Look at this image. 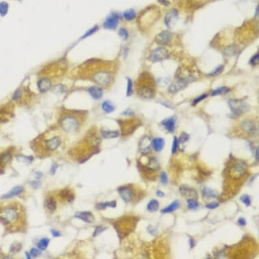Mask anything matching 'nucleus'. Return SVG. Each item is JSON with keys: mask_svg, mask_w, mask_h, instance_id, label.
Returning a JSON list of instances; mask_svg holds the SVG:
<instances>
[{"mask_svg": "<svg viewBox=\"0 0 259 259\" xmlns=\"http://www.w3.org/2000/svg\"><path fill=\"white\" fill-rule=\"evenodd\" d=\"M21 218V212L16 205H9L0 210V222L5 225L19 222Z\"/></svg>", "mask_w": 259, "mask_h": 259, "instance_id": "nucleus-1", "label": "nucleus"}, {"mask_svg": "<svg viewBox=\"0 0 259 259\" xmlns=\"http://www.w3.org/2000/svg\"><path fill=\"white\" fill-rule=\"evenodd\" d=\"M60 124L62 129L65 132H74L80 127V121L76 116L68 114L60 119Z\"/></svg>", "mask_w": 259, "mask_h": 259, "instance_id": "nucleus-2", "label": "nucleus"}, {"mask_svg": "<svg viewBox=\"0 0 259 259\" xmlns=\"http://www.w3.org/2000/svg\"><path fill=\"white\" fill-rule=\"evenodd\" d=\"M229 106L232 112L237 116H241V115L244 114L250 109L248 103L241 99L229 100Z\"/></svg>", "mask_w": 259, "mask_h": 259, "instance_id": "nucleus-3", "label": "nucleus"}, {"mask_svg": "<svg viewBox=\"0 0 259 259\" xmlns=\"http://www.w3.org/2000/svg\"><path fill=\"white\" fill-rule=\"evenodd\" d=\"M111 77L107 71H98L93 75V80L102 86H107L111 82Z\"/></svg>", "mask_w": 259, "mask_h": 259, "instance_id": "nucleus-4", "label": "nucleus"}, {"mask_svg": "<svg viewBox=\"0 0 259 259\" xmlns=\"http://www.w3.org/2000/svg\"><path fill=\"white\" fill-rule=\"evenodd\" d=\"M61 144V138L59 136H52L45 140L43 143V149L46 153L55 151Z\"/></svg>", "mask_w": 259, "mask_h": 259, "instance_id": "nucleus-5", "label": "nucleus"}, {"mask_svg": "<svg viewBox=\"0 0 259 259\" xmlns=\"http://www.w3.org/2000/svg\"><path fill=\"white\" fill-rule=\"evenodd\" d=\"M168 55L169 53L166 48L164 47H159L150 53L149 60L152 62H160L166 59L168 57Z\"/></svg>", "mask_w": 259, "mask_h": 259, "instance_id": "nucleus-6", "label": "nucleus"}, {"mask_svg": "<svg viewBox=\"0 0 259 259\" xmlns=\"http://www.w3.org/2000/svg\"><path fill=\"white\" fill-rule=\"evenodd\" d=\"M174 35L169 31H164L155 36L156 43L160 45H167L172 42Z\"/></svg>", "mask_w": 259, "mask_h": 259, "instance_id": "nucleus-7", "label": "nucleus"}, {"mask_svg": "<svg viewBox=\"0 0 259 259\" xmlns=\"http://www.w3.org/2000/svg\"><path fill=\"white\" fill-rule=\"evenodd\" d=\"M119 20V16L117 13L111 14L109 16L103 23V26L106 29L113 30L117 28Z\"/></svg>", "mask_w": 259, "mask_h": 259, "instance_id": "nucleus-8", "label": "nucleus"}, {"mask_svg": "<svg viewBox=\"0 0 259 259\" xmlns=\"http://www.w3.org/2000/svg\"><path fill=\"white\" fill-rule=\"evenodd\" d=\"M117 191H118L122 199L126 203L131 202L134 198V194L133 190L132 189V188L130 186L120 187L119 189H117Z\"/></svg>", "mask_w": 259, "mask_h": 259, "instance_id": "nucleus-9", "label": "nucleus"}, {"mask_svg": "<svg viewBox=\"0 0 259 259\" xmlns=\"http://www.w3.org/2000/svg\"><path fill=\"white\" fill-rule=\"evenodd\" d=\"M178 19V12L175 9H172L167 13L165 17V24L169 29L174 26Z\"/></svg>", "mask_w": 259, "mask_h": 259, "instance_id": "nucleus-10", "label": "nucleus"}, {"mask_svg": "<svg viewBox=\"0 0 259 259\" xmlns=\"http://www.w3.org/2000/svg\"><path fill=\"white\" fill-rule=\"evenodd\" d=\"M241 127L243 130L250 136H254L257 134L258 130L255 123L252 121L248 119L243 120L241 123Z\"/></svg>", "mask_w": 259, "mask_h": 259, "instance_id": "nucleus-11", "label": "nucleus"}, {"mask_svg": "<svg viewBox=\"0 0 259 259\" xmlns=\"http://www.w3.org/2000/svg\"><path fill=\"white\" fill-rule=\"evenodd\" d=\"M152 140L148 136L143 137L140 140L139 143V150L143 154H149L152 151V145H151Z\"/></svg>", "mask_w": 259, "mask_h": 259, "instance_id": "nucleus-12", "label": "nucleus"}, {"mask_svg": "<svg viewBox=\"0 0 259 259\" xmlns=\"http://www.w3.org/2000/svg\"><path fill=\"white\" fill-rule=\"evenodd\" d=\"M52 82L48 78H43L37 81V89L41 93H45L50 89Z\"/></svg>", "mask_w": 259, "mask_h": 259, "instance_id": "nucleus-13", "label": "nucleus"}, {"mask_svg": "<svg viewBox=\"0 0 259 259\" xmlns=\"http://www.w3.org/2000/svg\"><path fill=\"white\" fill-rule=\"evenodd\" d=\"M154 88L149 86H143L140 87L138 90V95L140 96L147 99L152 98L154 96Z\"/></svg>", "mask_w": 259, "mask_h": 259, "instance_id": "nucleus-14", "label": "nucleus"}, {"mask_svg": "<svg viewBox=\"0 0 259 259\" xmlns=\"http://www.w3.org/2000/svg\"><path fill=\"white\" fill-rule=\"evenodd\" d=\"M75 216L88 223H92L95 220V216L90 212H79L75 214Z\"/></svg>", "mask_w": 259, "mask_h": 259, "instance_id": "nucleus-15", "label": "nucleus"}, {"mask_svg": "<svg viewBox=\"0 0 259 259\" xmlns=\"http://www.w3.org/2000/svg\"><path fill=\"white\" fill-rule=\"evenodd\" d=\"M88 93L93 99L99 100L103 96V91L101 88L98 86H90L88 89Z\"/></svg>", "mask_w": 259, "mask_h": 259, "instance_id": "nucleus-16", "label": "nucleus"}, {"mask_svg": "<svg viewBox=\"0 0 259 259\" xmlns=\"http://www.w3.org/2000/svg\"><path fill=\"white\" fill-rule=\"evenodd\" d=\"M186 84H187V81H185V79H179L178 81H176L174 82V83H173L170 85L168 88L169 92L170 93L178 92V91H180L182 89V88H184L185 86H186Z\"/></svg>", "mask_w": 259, "mask_h": 259, "instance_id": "nucleus-17", "label": "nucleus"}, {"mask_svg": "<svg viewBox=\"0 0 259 259\" xmlns=\"http://www.w3.org/2000/svg\"><path fill=\"white\" fill-rule=\"evenodd\" d=\"M44 205H45L46 208L50 212L52 213L54 212L56 210V209H57V201H56V199L54 197L50 196L48 198H46V199L45 200Z\"/></svg>", "mask_w": 259, "mask_h": 259, "instance_id": "nucleus-18", "label": "nucleus"}, {"mask_svg": "<svg viewBox=\"0 0 259 259\" xmlns=\"http://www.w3.org/2000/svg\"><path fill=\"white\" fill-rule=\"evenodd\" d=\"M152 148L156 152H160L163 150L165 146V140L162 138H155L152 140Z\"/></svg>", "mask_w": 259, "mask_h": 259, "instance_id": "nucleus-19", "label": "nucleus"}, {"mask_svg": "<svg viewBox=\"0 0 259 259\" xmlns=\"http://www.w3.org/2000/svg\"><path fill=\"white\" fill-rule=\"evenodd\" d=\"M180 192L181 193V195H182L183 196H186V197L191 196V199H195V198H198V193H197L195 190L191 189V188L188 187L187 186H185V185L181 186Z\"/></svg>", "mask_w": 259, "mask_h": 259, "instance_id": "nucleus-20", "label": "nucleus"}, {"mask_svg": "<svg viewBox=\"0 0 259 259\" xmlns=\"http://www.w3.org/2000/svg\"><path fill=\"white\" fill-rule=\"evenodd\" d=\"M23 190H24V188L21 186H16L14 187V188L12 189V190L10 191H9L8 193H7L6 194H4V195L2 196V199H9L11 198H13L14 196H16L18 195H19V194L21 193Z\"/></svg>", "mask_w": 259, "mask_h": 259, "instance_id": "nucleus-21", "label": "nucleus"}, {"mask_svg": "<svg viewBox=\"0 0 259 259\" xmlns=\"http://www.w3.org/2000/svg\"><path fill=\"white\" fill-rule=\"evenodd\" d=\"M181 204L178 200H175L172 203H171L169 205H167V207L163 208L162 210H161V214H168V213H172L176 211V210L180 208Z\"/></svg>", "mask_w": 259, "mask_h": 259, "instance_id": "nucleus-22", "label": "nucleus"}, {"mask_svg": "<svg viewBox=\"0 0 259 259\" xmlns=\"http://www.w3.org/2000/svg\"><path fill=\"white\" fill-rule=\"evenodd\" d=\"M162 124L167 131L169 132H173L175 130L176 119L174 117H169V118L164 120Z\"/></svg>", "mask_w": 259, "mask_h": 259, "instance_id": "nucleus-23", "label": "nucleus"}, {"mask_svg": "<svg viewBox=\"0 0 259 259\" xmlns=\"http://www.w3.org/2000/svg\"><path fill=\"white\" fill-rule=\"evenodd\" d=\"M202 196L205 199H214L217 198V193L214 190L211 189L210 188L204 187L202 189Z\"/></svg>", "mask_w": 259, "mask_h": 259, "instance_id": "nucleus-24", "label": "nucleus"}, {"mask_svg": "<svg viewBox=\"0 0 259 259\" xmlns=\"http://www.w3.org/2000/svg\"><path fill=\"white\" fill-rule=\"evenodd\" d=\"M159 208H160V202L155 199L150 200L147 205V210L149 212H155L158 210Z\"/></svg>", "mask_w": 259, "mask_h": 259, "instance_id": "nucleus-25", "label": "nucleus"}, {"mask_svg": "<svg viewBox=\"0 0 259 259\" xmlns=\"http://www.w3.org/2000/svg\"><path fill=\"white\" fill-rule=\"evenodd\" d=\"M244 171H245V167H244L242 164H236L233 166V168L231 169L232 174L234 176H241L243 174Z\"/></svg>", "mask_w": 259, "mask_h": 259, "instance_id": "nucleus-26", "label": "nucleus"}, {"mask_svg": "<svg viewBox=\"0 0 259 259\" xmlns=\"http://www.w3.org/2000/svg\"><path fill=\"white\" fill-rule=\"evenodd\" d=\"M117 205V202L116 201H112L110 202H103V203H98L96 205V208L100 210H105L107 207H111V208H116Z\"/></svg>", "mask_w": 259, "mask_h": 259, "instance_id": "nucleus-27", "label": "nucleus"}, {"mask_svg": "<svg viewBox=\"0 0 259 259\" xmlns=\"http://www.w3.org/2000/svg\"><path fill=\"white\" fill-rule=\"evenodd\" d=\"M101 134L104 138L109 139V138H115L118 137L119 136V132L118 131L102 130Z\"/></svg>", "mask_w": 259, "mask_h": 259, "instance_id": "nucleus-28", "label": "nucleus"}, {"mask_svg": "<svg viewBox=\"0 0 259 259\" xmlns=\"http://www.w3.org/2000/svg\"><path fill=\"white\" fill-rule=\"evenodd\" d=\"M102 109L105 113H111L115 111V106L112 104L111 102L109 101H105L102 102Z\"/></svg>", "mask_w": 259, "mask_h": 259, "instance_id": "nucleus-29", "label": "nucleus"}, {"mask_svg": "<svg viewBox=\"0 0 259 259\" xmlns=\"http://www.w3.org/2000/svg\"><path fill=\"white\" fill-rule=\"evenodd\" d=\"M136 12L134 10L132 9H130V10H126L124 13H123V17L124 19L128 20V21H132L135 18H136Z\"/></svg>", "mask_w": 259, "mask_h": 259, "instance_id": "nucleus-30", "label": "nucleus"}, {"mask_svg": "<svg viewBox=\"0 0 259 259\" xmlns=\"http://www.w3.org/2000/svg\"><path fill=\"white\" fill-rule=\"evenodd\" d=\"M147 166L151 170H159V167H160V164H159L158 161L154 157L150 159L148 164H147Z\"/></svg>", "mask_w": 259, "mask_h": 259, "instance_id": "nucleus-31", "label": "nucleus"}, {"mask_svg": "<svg viewBox=\"0 0 259 259\" xmlns=\"http://www.w3.org/2000/svg\"><path fill=\"white\" fill-rule=\"evenodd\" d=\"M50 243V239L48 238H43L41 240L37 243V248L40 250H46V248H48Z\"/></svg>", "mask_w": 259, "mask_h": 259, "instance_id": "nucleus-32", "label": "nucleus"}, {"mask_svg": "<svg viewBox=\"0 0 259 259\" xmlns=\"http://www.w3.org/2000/svg\"><path fill=\"white\" fill-rule=\"evenodd\" d=\"M229 91H230V89L228 88L227 87H225V86L220 87L219 88H218V89L214 90L213 92H212L211 95L212 96H214L220 95H225V94L228 93Z\"/></svg>", "mask_w": 259, "mask_h": 259, "instance_id": "nucleus-33", "label": "nucleus"}, {"mask_svg": "<svg viewBox=\"0 0 259 259\" xmlns=\"http://www.w3.org/2000/svg\"><path fill=\"white\" fill-rule=\"evenodd\" d=\"M9 5L7 2H0V16L4 17L8 12Z\"/></svg>", "mask_w": 259, "mask_h": 259, "instance_id": "nucleus-34", "label": "nucleus"}, {"mask_svg": "<svg viewBox=\"0 0 259 259\" xmlns=\"http://www.w3.org/2000/svg\"><path fill=\"white\" fill-rule=\"evenodd\" d=\"M187 205L188 208L190 210H196L199 208V204L198 202L196 201L195 199H191L189 198L187 199Z\"/></svg>", "mask_w": 259, "mask_h": 259, "instance_id": "nucleus-35", "label": "nucleus"}, {"mask_svg": "<svg viewBox=\"0 0 259 259\" xmlns=\"http://www.w3.org/2000/svg\"><path fill=\"white\" fill-rule=\"evenodd\" d=\"M16 159L18 161H19V162H22V163H31V161L33 160V158L32 156L26 157V156L22 155H18L16 157Z\"/></svg>", "mask_w": 259, "mask_h": 259, "instance_id": "nucleus-36", "label": "nucleus"}, {"mask_svg": "<svg viewBox=\"0 0 259 259\" xmlns=\"http://www.w3.org/2000/svg\"><path fill=\"white\" fill-rule=\"evenodd\" d=\"M223 69H224V66L220 65L216 69H215V70L213 71L212 72L210 73V74H208V76L209 77H216V76L219 75L223 71Z\"/></svg>", "mask_w": 259, "mask_h": 259, "instance_id": "nucleus-37", "label": "nucleus"}, {"mask_svg": "<svg viewBox=\"0 0 259 259\" xmlns=\"http://www.w3.org/2000/svg\"><path fill=\"white\" fill-rule=\"evenodd\" d=\"M240 200L247 207H249L251 205V198L248 195H243L242 196H241Z\"/></svg>", "mask_w": 259, "mask_h": 259, "instance_id": "nucleus-38", "label": "nucleus"}, {"mask_svg": "<svg viewBox=\"0 0 259 259\" xmlns=\"http://www.w3.org/2000/svg\"><path fill=\"white\" fill-rule=\"evenodd\" d=\"M99 29L98 26H95L94 27H92V29H90L89 31H88L86 33H85L83 36H82L81 39H85V38H87L88 37L90 36V35H93L94 33H95L96 32L98 31Z\"/></svg>", "mask_w": 259, "mask_h": 259, "instance_id": "nucleus-39", "label": "nucleus"}, {"mask_svg": "<svg viewBox=\"0 0 259 259\" xmlns=\"http://www.w3.org/2000/svg\"><path fill=\"white\" fill-rule=\"evenodd\" d=\"M128 85H127V92L126 95L127 96H130L133 94V85H132V81L131 79L128 78Z\"/></svg>", "mask_w": 259, "mask_h": 259, "instance_id": "nucleus-40", "label": "nucleus"}, {"mask_svg": "<svg viewBox=\"0 0 259 259\" xmlns=\"http://www.w3.org/2000/svg\"><path fill=\"white\" fill-rule=\"evenodd\" d=\"M189 138H190V136L189 134H187L186 132H182V133L181 134L179 139H178V143L183 144L187 142V141L189 140Z\"/></svg>", "mask_w": 259, "mask_h": 259, "instance_id": "nucleus-41", "label": "nucleus"}, {"mask_svg": "<svg viewBox=\"0 0 259 259\" xmlns=\"http://www.w3.org/2000/svg\"><path fill=\"white\" fill-rule=\"evenodd\" d=\"M107 226H97L96 228L95 232H94L93 234V237H95L96 236H98V235H101L102 232H104L105 230H107Z\"/></svg>", "mask_w": 259, "mask_h": 259, "instance_id": "nucleus-42", "label": "nucleus"}, {"mask_svg": "<svg viewBox=\"0 0 259 259\" xmlns=\"http://www.w3.org/2000/svg\"><path fill=\"white\" fill-rule=\"evenodd\" d=\"M160 181L161 183L164 185H166L168 183V178H167V175L166 172H161L160 174Z\"/></svg>", "mask_w": 259, "mask_h": 259, "instance_id": "nucleus-43", "label": "nucleus"}, {"mask_svg": "<svg viewBox=\"0 0 259 259\" xmlns=\"http://www.w3.org/2000/svg\"><path fill=\"white\" fill-rule=\"evenodd\" d=\"M119 35L123 40H127L129 37V34L128 31L124 28H121L119 31Z\"/></svg>", "mask_w": 259, "mask_h": 259, "instance_id": "nucleus-44", "label": "nucleus"}, {"mask_svg": "<svg viewBox=\"0 0 259 259\" xmlns=\"http://www.w3.org/2000/svg\"><path fill=\"white\" fill-rule=\"evenodd\" d=\"M178 138L176 136L174 137L173 138V143H172V154H175L176 151L178 148Z\"/></svg>", "mask_w": 259, "mask_h": 259, "instance_id": "nucleus-45", "label": "nucleus"}, {"mask_svg": "<svg viewBox=\"0 0 259 259\" xmlns=\"http://www.w3.org/2000/svg\"><path fill=\"white\" fill-rule=\"evenodd\" d=\"M22 248V246L20 243H13L10 247V252L15 253L19 252Z\"/></svg>", "mask_w": 259, "mask_h": 259, "instance_id": "nucleus-46", "label": "nucleus"}, {"mask_svg": "<svg viewBox=\"0 0 259 259\" xmlns=\"http://www.w3.org/2000/svg\"><path fill=\"white\" fill-rule=\"evenodd\" d=\"M258 62H259V54L258 53H257V54H256L251 58L250 63L252 65L255 66L257 65V64H258Z\"/></svg>", "mask_w": 259, "mask_h": 259, "instance_id": "nucleus-47", "label": "nucleus"}, {"mask_svg": "<svg viewBox=\"0 0 259 259\" xmlns=\"http://www.w3.org/2000/svg\"><path fill=\"white\" fill-rule=\"evenodd\" d=\"M41 250L39 248H33L31 249L30 251V254L31 257H37L38 256H40L41 254Z\"/></svg>", "mask_w": 259, "mask_h": 259, "instance_id": "nucleus-48", "label": "nucleus"}, {"mask_svg": "<svg viewBox=\"0 0 259 259\" xmlns=\"http://www.w3.org/2000/svg\"><path fill=\"white\" fill-rule=\"evenodd\" d=\"M22 90L20 89H18L17 90L15 91V92L12 95V99L14 101H17V100H19V98H20V97L22 96Z\"/></svg>", "mask_w": 259, "mask_h": 259, "instance_id": "nucleus-49", "label": "nucleus"}, {"mask_svg": "<svg viewBox=\"0 0 259 259\" xmlns=\"http://www.w3.org/2000/svg\"><path fill=\"white\" fill-rule=\"evenodd\" d=\"M207 96H208V95H201V96H198V98H196L195 100H194L193 101V105H198L199 102H200L201 101H202L203 100H204L205 98H207Z\"/></svg>", "mask_w": 259, "mask_h": 259, "instance_id": "nucleus-50", "label": "nucleus"}, {"mask_svg": "<svg viewBox=\"0 0 259 259\" xmlns=\"http://www.w3.org/2000/svg\"><path fill=\"white\" fill-rule=\"evenodd\" d=\"M219 206V204L217 202H212L210 204H208L205 205V208L209 209V210H213V209H216Z\"/></svg>", "mask_w": 259, "mask_h": 259, "instance_id": "nucleus-51", "label": "nucleus"}, {"mask_svg": "<svg viewBox=\"0 0 259 259\" xmlns=\"http://www.w3.org/2000/svg\"><path fill=\"white\" fill-rule=\"evenodd\" d=\"M147 230H148L149 233L150 234H151L153 235H155L157 234V229L156 228H154V226H151V225H150V226H148V228H147Z\"/></svg>", "mask_w": 259, "mask_h": 259, "instance_id": "nucleus-52", "label": "nucleus"}, {"mask_svg": "<svg viewBox=\"0 0 259 259\" xmlns=\"http://www.w3.org/2000/svg\"><path fill=\"white\" fill-rule=\"evenodd\" d=\"M237 222H238V224H239L240 226H246V224H247V222H246V219H244V218H242V217L240 218V219H238Z\"/></svg>", "mask_w": 259, "mask_h": 259, "instance_id": "nucleus-53", "label": "nucleus"}, {"mask_svg": "<svg viewBox=\"0 0 259 259\" xmlns=\"http://www.w3.org/2000/svg\"><path fill=\"white\" fill-rule=\"evenodd\" d=\"M122 115H123V116H134V112L132 109H127L126 111H125L124 112L122 113Z\"/></svg>", "mask_w": 259, "mask_h": 259, "instance_id": "nucleus-54", "label": "nucleus"}, {"mask_svg": "<svg viewBox=\"0 0 259 259\" xmlns=\"http://www.w3.org/2000/svg\"><path fill=\"white\" fill-rule=\"evenodd\" d=\"M51 233L52 235V236L54 237H60V235H61V234H60V233L59 231H58L57 230H54V229H52V230H51Z\"/></svg>", "mask_w": 259, "mask_h": 259, "instance_id": "nucleus-55", "label": "nucleus"}, {"mask_svg": "<svg viewBox=\"0 0 259 259\" xmlns=\"http://www.w3.org/2000/svg\"><path fill=\"white\" fill-rule=\"evenodd\" d=\"M189 244H190V248L191 249H193L195 246V241L192 237H190L189 240Z\"/></svg>", "mask_w": 259, "mask_h": 259, "instance_id": "nucleus-56", "label": "nucleus"}, {"mask_svg": "<svg viewBox=\"0 0 259 259\" xmlns=\"http://www.w3.org/2000/svg\"><path fill=\"white\" fill-rule=\"evenodd\" d=\"M58 167V166L56 164L52 165V166L51 167V170H50V172L52 173V174H54V173L56 172V170H57Z\"/></svg>", "mask_w": 259, "mask_h": 259, "instance_id": "nucleus-57", "label": "nucleus"}, {"mask_svg": "<svg viewBox=\"0 0 259 259\" xmlns=\"http://www.w3.org/2000/svg\"><path fill=\"white\" fill-rule=\"evenodd\" d=\"M159 2L161 4L165 5V6H167V5L170 4V3L168 1H167V0H159Z\"/></svg>", "mask_w": 259, "mask_h": 259, "instance_id": "nucleus-58", "label": "nucleus"}, {"mask_svg": "<svg viewBox=\"0 0 259 259\" xmlns=\"http://www.w3.org/2000/svg\"><path fill=\"white\" fill-rule=\"evenodd\" d=\"M156 195H157L158 197H160V198H162V197L164 196V193H163L162 191L160 190H157L156 191Z\"/></svg>", "mask_w": 259, "mask_h": 259, "instance_id": "nucleus-59", "label": "nucleus"}, {"mask_svg": "<svg viewBox=\"0 0 259 259\" xmlns=\"http://www.w3.org/2000/svg\"><path fill=\"white\" fill-rule=\"evenodd\" d=\"M31 184L32 187H33L34 188H38L40 186V182L37 181H33V182H31Z\"/></svg>", "mask_w": 259, "mask_h": 259, "instance_id": "nucleus-60", "label": "nucleus"}, {"mask_svg": "<svg viewBox=\"0 0 259 259\" xmlns=\"http://www.w3.org/2000/svg\"><path fill=\"white\" fill-rule=\"evenodd\" d=\"M42 176V174L41 172H36L35 173V178L37 179H40Z\"/></svg>", "mask_w": 259, "mask_h": 259, "instance_id": "nucleus-61", "label": "nucleus"}, {"mask_svg": "<svg viewBox=\"0 0 259 259\" xmlns=\"http://www.w3.org/2000/svg\"><path fill=\"white\" fill-rule=\"evenodd\" d=\"M255 158L257 161H258V148H257L255 151Z\"/></svg>", "mask_w": 259, "mask_h": 259, "instance_id": "nucleus-62", "label": "nucleus"}, {"mask_svg": "<svg viewBox=\"0 0 259 259\" xmlns=\"http://www.w3.org/2000/svg\"><path fill=\"white\" fill-rule=\"evenodd\" d=\"M26 258H31V256H30L31 254H29V253L26 252Z\"/></svg>", "mask_w": 259, "mask_h": 259, "instance_id": "nucleus-63", "label": "nucleus"}]
</instances>
